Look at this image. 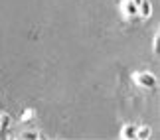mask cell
Masks as SVG:
<instances>
[{
    "mask_svg": "<svg viewBox=\"0 0 160 140\" xmlns=\"http://www.w3.org/2000/svg\"><path fill=\"white\" fill-rule=\"evenodd\" d=\"M158 47H160V32L154 34V53H158Z\"/></svg>",
    "mask_w": 160,
    "mask_h": 140,
    "instance_id": "9c48e42d",
    "label": "cell"
},
{
    "mask_svg": "<svg viewBox=\"0 0 160 140\" xmlns=\"http://www.w3.org/2000/svg\"><path fill=\"white\" fill-rule=\"evenodd\" d=\"M150 126H138L137 124V134H134V138H138V140H146V138H150Z\"/></svg>",
    "mask_w": 160,
    "mask_h": 140,
    "instance_id": "5b68a950",
    "label": "cell"
},
{
    "mask_svg": "<svg viewBox=\"0 0 160 140\" xmlns=\"http://www.w3.org/2000/svg\"><path fill=\"white\" fill-rule=\"evenodd\" d=\"M18 138H22V140H30V138L40 140V138H44V134H42L40 130H24V132H20V136H18Z\"/></svg>",
    "mask_w": 160,
    "mask_h": 140,
    "instance_id": "8992f818",
    "label": "cell"
},
{
    "mask_svg": "<svg viewBox=\"0 0 160 140\" xmlns=\"http://www.w3.org/2000/svg\"><path fill=\"white\" fill-rule=\"evenodd\" d=\"M132 79H134V83H137L138 87H142V89H154L158 85L156 77L152 75V73H148V71H137L132 75Z\"/></svg>",
    "mask_w": 160,
    "mask_h": 140,
    "instance_id": "6da1fadb",
    "label": "cell"
},
{
    "mask_svg": "<svg viewBox=\"0 0 160 140\" xmlns=\"http://www.w3.org/2000/svg\"><path fill=\"white\" fill-rule=\"evenodd\" d=\"M137 134V124H125L121 128V138L122 140H132Z\"/></svg>",
    "mask_w": 160,
    "mask_h": 140,
    "instance_id": "277c9868",
    "label": "cell"
},
{
    "mask_svg": "<svg viewBox=\"0 0 160 140\" xmlns=\"http://www.w3.org/2000/svg\"><path fill=\"white\" fill-rule=\"evenodd\" d=\"M36 117V113H34V109H26V111H24V114H22V123H28L30 118H34Z\"/></svg>",
    "mask_w": 160,
    "mask_h": 140,
    "instance_id": "ba28073f",
    "label": "cell"
},
{
    "mask_svg": "<svg viewBox=\"0 0 160 140\" xmlns=\"http://www.w3.org/2000/svg\"><path fill=\"white\" fill-rule=\"evenodd\" d=\"M121 10L127 20H138V6L134 4V0H122Z\"/></svg>",
    "mask_w": 160,
    "mask_h": 140,
    "instance_id": "7a4b0ae2",
    "label": "cell"
},
{
    "mask_svg": "<svg viewBox=\"0 0 160 140\" xmlns=\"http://www.w3.org/2000/svg\"><path fill=\"white\" fill-rule=\"evenodd\" d=\"M10 124H12V117L8 113H2V114H0V132H4Z\"/></svg>",
    "mask_w": 160,
    "mask_h": 140,
    "instance_id": "52a82bcc",
    "label": "cell"
},
{
    "mask_svg": "<svg viewBox=\"0 0 160 140\" xmlns=\"http://www.w3.org/2000/svg\"><path fill=\"white\" fill-rule=\"evenodd\" d=\"M150 16H152L150 0H140V2H138V20H148Z\"/></svg>",
    "mask_w": 160,
    "mask_h": 140,
    "instance_id": "3957f363",
    "label": "cell"
}]
</instances>
